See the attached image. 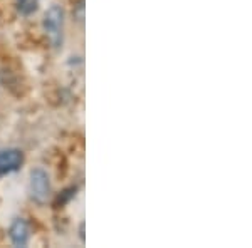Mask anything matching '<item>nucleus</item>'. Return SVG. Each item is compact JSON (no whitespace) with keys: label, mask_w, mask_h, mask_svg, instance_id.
I'll use <instances>...</instances> for the list:
<instances>
[{"label":"nucleus","mask_w":252,"mask_h":248,"mask_svg":"<svg viewBox=\"0 0 252 248\" xmlns=\"http://www.w3.org/2000/svg\"><path fill=\"white\" fill-rule=\"evenodd\" d=\"M44 30L54 47L63 46L64 34V12L59 5H52L44 15Z\"/></svg>","instance_id":"nucleus-1"},{"label":"nucleus","mask_w":252,"mask_h":248,"mask_svg":"<svg viewBox=\"0 0 252 248\" xmlns=\"http://www.w3.org/2000/svg\"><path fill=\"white\" fill-rule=\"evenodd\" d=\"M29 191L34 201L46 203L51 196V181H49V174L40 168H35L31 171L29 180Z\"/></svg>","instance_id":"nucleus-2"},{"label":"nucleus","mask_w":252,"mask_h":248,"mask_svg":"<svg viewBox=\"0 0 252 248\" xmlns=\"http://www.w3.org/2000/svg\"><path fill=\"white\" fill-rule=\"evenodd\" d=\"M24 154L19 149H2L0 151V174L14 173L22 166Z\"/></svg>","instance_id":"nucleus-3"},{"label":"nucleus","mask_w":252,"mask_h":248,"mask_svg":"<svg viewBox=\"0 0 252 248\" xmlns=\"http://www.w3.org/2000/svg\"><path fill=\"white\" fill-rule=\"evenodd\" d=\"M9 235H10L12 243H14L15 247H26L31 238V230L26 220H22V218L14 220V223L10 225Z\"/></svg>","instance_id":"nucleus-4"},{"label":"nucleus","mask_w":252,"mask_h":248,"mask_svg":"<svg viewBox=\"0 0 252 248\" xmlns=\"http://www.w3.org/2000/svg\"><path fill=\"white\" fill-rule=\"evenodd\" d=\"M37 7H39V0H17V9L24 15L34 14L37 10Z\"/></svg>","instance_id":"nucleus-5"}]
</instances>
